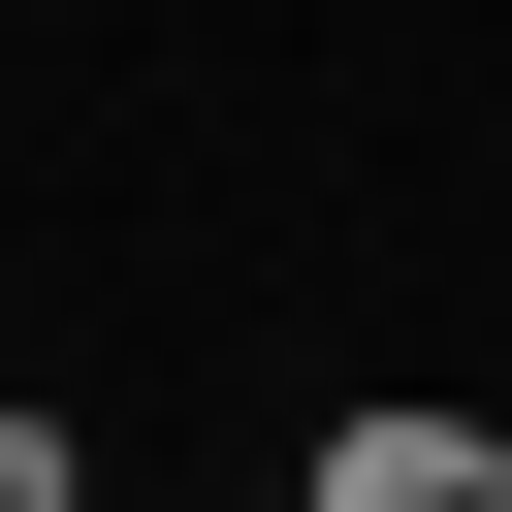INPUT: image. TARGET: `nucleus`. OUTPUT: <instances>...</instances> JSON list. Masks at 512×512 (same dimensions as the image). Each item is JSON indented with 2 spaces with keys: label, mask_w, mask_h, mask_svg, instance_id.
<instances>
[{
  "label": "nucleus",
  "mask_w": 512,
  "mask_h": 512,
  "mask_svg": "<svg viewBox=\"0 0 512 512\" xmlns=\"http://www.w3.org/2000/svg\"><path fill=\"white\" fill-rule=\"evenodd\" d=\"M0 512H96V448H64V416H32V384H0Z\"/></svg>",
  "instance_id": "obj_2"
},
{
  "label": "nucleus",
  "mask_w": 512,
  "mask_h": 512,
  "mask_svg": "<svg viewBox=\"0 0 512 512\" xmlns=\"http://www.w3.org/2000/svg\"><path fill=\"white\" fill-rule=\"evenodd\" d=\"M288 512H512V416H320Z\"/></svg>",
  "instance_id": "obj_1"
}]
</instances>
